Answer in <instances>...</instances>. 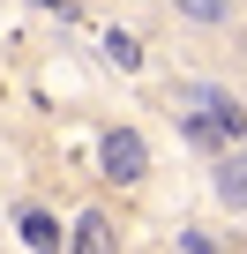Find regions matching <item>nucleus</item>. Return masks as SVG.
<instances>
[{
  "label": "nucleus",
  "instance_id": "obj_2",
  "mask_svg": "<svg viewBox=\"0 0 247 254\" xmlns=\"http://www.w3.org/2000/svg\"><path fill=\"white\" fill-rule=\"evenodd\" d=\"M143 172H150V142L135 135V127H112V135H105V180L135 187Z\"/></svg>",
  "mask_w": 247,
  "mask_h": 254
},
{
  "label": "nucleus",
  "instance_id": "obj_6",
  "mask_svg": "<svg viewBox=\"0 0 247 254\" xmlns=\"http://www.w3.org/2000/svg\"><path fill=\"white\" fill-rule=\"evenodd\" d=\"M105 53H112V60H120V67H143V45H135V38H128V30H112V38H105Z\"/></svg>",
  "mask_w": 247,
  "mask_h": 254
},
{
  "label": "nucleus",
  "instance_id": "obj_1",
  "mask_svg": "<svg viewBox=\"0 0 247 254\" xmlns=\"http://www.w3.org/2000/svg\"><path fill=\"white\" fill-rule=\"evenodd\" d=\"M172 112L180 120H210V127H225V135H240V97L232 90H217V82H172Z\"/></svg>",
  "mask_w": 247,
  "mask_h": 254
},
{
  "label": "nucleus",
  "instance_id": "obj_7",
  "mask_svg": "<svg viewBox=\"0 0 247 254\" xmlns=\"http://www.w3.org/2000/svg\"><path fill=\"white\" fill-rule=\"evenodd\" d=\"M180 15H195V23H225V0H172Z\"/></svg>",
  "mask_w": 247,
  "mask_h": 254
},
{
  "label": "nucleus",
  "instance_id": "obj_4",
  "mask_svg": "<svg viewBox=\"0 0 247 254\" xmlns=\"http://www.w3.org/2000/svg\"><path fill=\"white\" fill-rule=\"evenodd\" d=\"M23 239H30V254H60V239H68V232H60L45 209H23Z\"/></svg>",
  "mask_w": 247,
  "mask_h": 254
},
{
  "label": "nucleus",
  "instance_id": "obj_3",
  "mask_svg": "<svg viewBox=\"0 0 247 254\" xmlns=\"http://www.w3.org/2000/svg\"><path fill=\"white\" fill-rule=\"evenodd\" d=\"M68 254H120L112 217H105V209H82V217H75V232H68Z\"/></svg>",
  "mask_w": 247,
  "mask_h": 254
},
{
  "label": "nucleus",
  "instance_id": "obj_5",
  "mask_svg": "<svg viewBox=\"0 0 247 254\" xmlns=\"http://www.w3.org/2000/svg\"><path fill=\"white\" fill-rule=\"evenodd\" d=\"M217 194L232 209H247V157H217Z\"/></svg>",
  "mask_w": 247,
  "mask_h": 254
}]
</instances>
